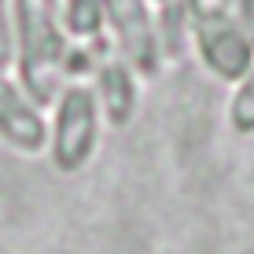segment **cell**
<instances>
[{
  "mask_svg": "<svg viewBox=\"0 0 254 254\" xmlns=\"http://www.w3.org/2000/svg\"><path fill=\"white\" fill-rule=\"evenodd\" d=\"M185 19L203 63L225 81H240L254 63V45L243 33L236 0H185Z\"/></svg>",
  "mask_w": 254,
  "mask_h": 254,
  "instance_id": "obj_1",
  "label": "cell"
},
{
  "mask_svg": "<svg viewBox=\"0 0 254 254\" xmlns=\"http://www.w3.org/2000/svg\"><path fill=\"white\" fill-rule=\"evenodd\" d=\"M96 144V92L85 85H70L59 100L56 122V159L63 170H74L89 159Z\"/></svg>",
  "mask_w": 254,
  "mask_h": 254,
  "instance_id": "obj_2",
  "label": "cell"
},
{
  "mask_svg": "<svg viewBox=\"0 0 254 254\" xmlns=\"http://www.w3.org/2000/svg\"><path fill=\"white\" fill-rule=\"evenodd\" d=\"M96 4H100L103 22L115 30L122 56L133 66L151 70L159 56V30H155L147 0H96Z\"/></svg>",
  "mask_w": 254,
  "mask_h": 254,
  "instance_id": "obj_3",
  "label": "cell"
},
{
  "mask_svg": "<svg viewBox=\"0 0 254 254\" xmlns=\"http://www.w3.org/2000/svg\"><path fill=\"white\" fill-rule=\"evenodd\" d=\"M0 133L7 140H15L19 147H41L45 144V126H41L37 111L4 77V66H0Z\"/></svg>",
  "mask_w": 254,
  "mask_h": 254,
  "instance_id": "obj_4",
  "label": "cell"
},
{
  "mask_svg": "<svg viewBox=\"0 0 254 254\" xmlns=\"http://www.w3.org/2000/svg\"><path fill=\"white\" fill-rule=\"evenodd\" d=\"M100 89H103V100H107L111 115L126 118V111L133 107V74H129V66L122 59H103Z\"/></svg>",
  "mask_w": 254,
  "mask_h": 254,
  "instance_id": "obj_5",
  "label": "cell"
},
{
  "mask_svg": "<svg viewBox=\"0 0 254 254\" xmlns=\"http://www.w3.org/2000/svg\"><path fill=\"white\" fill-rule=\"evenodd\" d=\"M229 118L240 133H254V63L240 77V89H236L232 103H229Z\"/></svg>",
  "mask_w": 254,
  "mask_h": 254,
  "instance_id": "obj_6",
  "label": "cell"
},
{
  "mask_svg": "<svg viewBox=\"0 0 254 254\" xmlns=\"http://www.w3.org/2000/svg\"><path fill=\"white\" fill-rule=\"evenodd\" d=\"M15 0H0V66L11 63V52H15V11H11Z\"/></svg>",
  "mask_w": 254,
  "mask_h": 254,
  "instance_id": "obj_7",
  "label": "cell"
},
{
  "mask_svg": "<svg viewBox=\"0 0 254 254\" xmlns=\"http://www.w3.org/2000/svg\"><path fill=\"white\" fill-rule=\"evenodd\" d=\"M236 7H240V22H243V33H247V41L254 45V0H236Z\"/></svg>",
  "mask_w": 254,
  "mask_h": 254,
  "instance_id": "obj_8",
  "label": "cell"
}]
</instances>
